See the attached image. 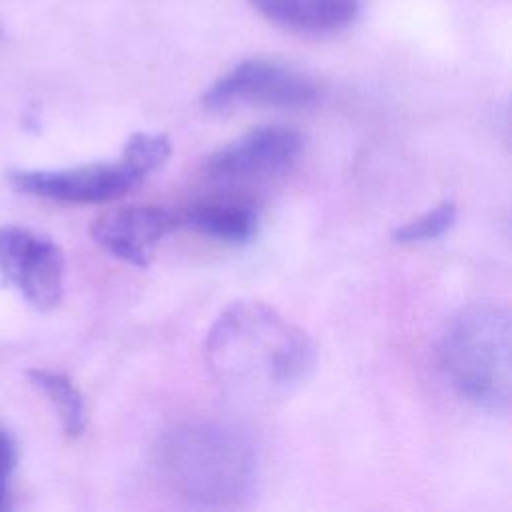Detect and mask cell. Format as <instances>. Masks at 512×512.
<instances>
[{"label":"cell","instance_id":"6da1fadb","mask_svg":"<svg viewBox=\"0 0 512 512\" xmlns=\"http://www.w3.org/2000/svg\"><path fill=\"white\" fill-rule=\"evenodd\" d=\"M204 360L226 394L270 404L290 396L310 378L318 352L312 338L272 306L238 300L210 326Z\"/></svg>","mask_w":512,"mask_h":512},{"label":"cell","instance_id":"7a4b0ae2","mask_svg":"<svg viewBox=\"0 0 512 512\" xmlns=\"http://www.w3.org/2000/svg\"><path fill=\"white\" fill-rule=\"evenodd\" d=\"M156 464L166 486L198 508H238L258 492L256 444L242 428L222 420L176 424L162 434Z\"/></svg>","mask_w":512,"mask_h":512},{"label":"cell","instance_id":"3957f363","mask_svg":"<svg viewBox=\"0 0 512 512\" xmlns=\"http://www.w3.org/2000/svg\"><path fill=\"white\" fill-rule=\"evenodd\" d=\"M510 314L498 304H470L446 324L438 358L450 386L484 412L504 414L512 398Z\"/></svg>","mask_w":512,"mask_h":512},{"label":"cell","instance_id":"277c9868","mask_svg":"<svg viewBox=\"0 0 512 512\" xmlns=\"http://www.w3.org/2000/svg\"><path fill=\"white\" fill-rule=\"evenodd\" d=\"M170 156V138L158 132L132 134L120 156L110 162H90L58 170H12L14 190L66 204H102L124 196Z\"/></svg>","mask_w":512,"mask_h":512},{"label":"cell","instance_id":"5b68a950","mask_svg":"<svg viewBox=\"0 0 512 512\" xmlns=\"http://www.w3.org/2000/svg\"><path fill=\"white\" fill-rule=\"evenodd\" d=\"M318 94L316 80L300 68L270 58H248L206 88L202 106L210 112L232 110L236 106L294 110L310 106Z\"/></svg>","mask_w":512,"mask_h":512},{"label":"cell","instance_id":"8992f818","mask_svg":"<svg viewBox=\"0 0 512 512\" xmlns=\"http://www.w3.org/2000/svg\"><path fill=\"white\" fill-rule=\"evenodd\" d=\"M60 246L30 226H0V274L36 310L54 308L64 292Z\"/></svg>","mask_w":512,"mask_h":512},{"label":"cell","instance_id":"52a82bcc","mask_svg":"<svg viewBox=\"0 0 512 512\" xmlns=\"http://www.w3.org/2000/svg\"><path fill=\"white\" fill-rule=\"evenodd\" d=\"M302 152V134L292 126H258L220 146L204 160V174L218 182H242L284 172Z\"/></svg>","mask_w":512,"mask_h":512},{"label":"cell","instance_id":"ba28073f","mask_svg":"<svg viewBox=\"0 0 512 512\" xmlns=\"http://www.w3.org/2000/svg\"><path fill=\"white\" fill-rule=\"evenodd\" d=\"M178 214L164 206H124L100 214L90 228L94 242L114 258L146 268L160 240L178 226Z\"/></svg>","mask_w":512,"mask_h":512},{"label":"cell","instance_id":"9c48e42d","mask_svg":"<svg viewBox=\"0 0 512 512\" xmlns=\"http://www.w3.org/2000/svg\"><path fill=\"white\" fill-rule=\"evenodd\" d=\"M270 22L302 34H328L352 24L362 0H248Z\"/></svg>","mask_w":512,"mask_h":512},{"label":"cell","instance_id":"30bf717a","mask_svg":"<svg viewBox=\"0 0 512 512\" xmlns=\"http://www.w3.org/2000/svg\"><path fill=\"white\" fill-rule=\"evenodd\" d=\"M192 230L226 244L250 242L260 224L258 210L252 202L234 196H214L192 204L182 216Z\"/></svg>","mask_w":512,"mask_h":512},{"label":"cell","instance_id":"8fae6325","mask_svg":"<svg viewBox=\"0 0 512 512\" xmlns=\"http://www.w3.org/2000/svg\"><path fill=\"white\" fill-rule=\"evenodd\" d=\"M28 378L36 388L44 392V396L56 408L62 430L72 438L80 436L86 430V406L74 382L62 372L46 368L28 370Z\"/></svg>","mask_w":512,"mask_h":512},{"label":"cell","instance_id":"7c38bea8","mask_svg":"<svg viewBox=\"0 0 512 512\" xmlns=\"http://www.w3.org/2000/svg\"><path fill=\"white\" fill-rule=\"evenodd\" d=\"M458 216V208L452 200H442L422 216L398 226L392 234V238L400 244H416V242H428L436 240L442 234H446Z\"/></svg>","mask_w":512,"mask_h":512},{"label":"cell","instance_id":"4fadbf2b","mask_svg":"<svg viewBox=\"0 0 512 512\" xmlns=\"http://www.w3.org/2000/svg\"><path fill=\"white\" fill-rule=\"evenodd\" d=\"M18 456V442L14 434L0 422V512L12 508V484Z\"/></svg>","mask_w":512,"mask_h":512},{"label":"cell","instance_id":"5bb4252c","mask_svg":"<svg viewBox=\"0 0 512 512\" xmlns=\"http://www.w3.org/2000/svg\"><path fill=\"white\" fill-rule=\"evenodd\" d=\"M0 38H2V24H0Z\"/></svg>","mask_w":512,"mask_h":512}]
</instances>
